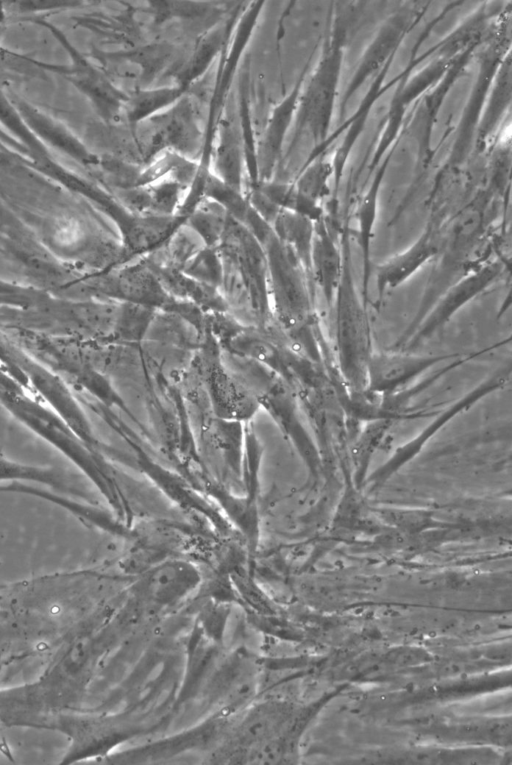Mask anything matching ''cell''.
Masks as SVG:
<instances>
[{
  "mask_svg": "<svg viewBox=\"0 0 512 765\" xmlns=\"http://www.w3.org/2000/svg\"><path fill=\"white\" fill-rule=\"evenodd\" d=\"M273 319L284 333L318 320L314 284L294 252L272 231L261 242Z\"/></svg>",
  "mask_w": 512,
  "mask_h": 765,
  "instance_id": "1",
  "label": "cell"
},
{
  "mask_svg": "<svg viewBox=\"0 0 512 765\" xmlns=\"http://www.w3.org/2000/svg\"><path fill=\"white\" fill-rule=\"evenodd\" d=\"M343 270L333 306L335 344L342 368L353 378L361 377L372 354V333L368 307L357 287L347 225L341 230Z\"/></svg>",
  "mask_w": 512,
  "mask_h": 765,
  "instance_id": "2",
  "label": "cell"
},
{
  "mask_svg": "<svg viewBox=\"0 0 512 765\" xmlns=\"http://www.w3.org/2000/svg\"><path fill=\"white\" fill-rule=\"evenodd\" d=\"M196 373L214 417L245 423L260 406L252 392L222 359V351L209 327L196 350Z\"/></svg>",
  "mask_w": 512,
  "mask_h": 765,
  "instance_id": "3",
  "label": "cell"
},
{
  "mask_svg": "<svg viewBox=\"0 0 512 765\" xmlns=\"http://www.w3.org/2000/svg\"><path fill=\"white\" fill-rule=\"evenodd\" d=\"M509 271V259L498 253L470 270L437 299L400 349L410 350L438 334L469 302L484 293Z\"/></svg>",
  "mask_w": 512,
  "mask_h": 765,
  "instance_id": "4",
  "label": "cell"
},
{
  "mask_svg": "<svg viewBox=\"0 0 512 765\" xmlns=\"http://www.w3.org/2000/svg\"><path fill=\"white\" fill-rule=\"evenodd\" d=\"M143 123L151 125L149 140L143 144L144 163L164 151L198 161L203 146V127L194 102L188 95Z\"/></svg>",
  "mask_w": 512,
  "mask_h": 765,
  "instance_id": "5",
  "label": "cell"
},
{
  "mask_svg": "<svg viewBox=\"0 0 512 765\" xmlns=\"http://www.w3.org/2000/svg\"><path fill=\"white\" fill-rule=\"evenodd\" d=\"M201 582V573L193 563L181 558H168L141 572L132 585V592L148 606L163 610L186 600Z\"/></svg>",
  "mask_w": 512,
  "mask_h": 765,
  "instance_id": "6",
  "label": "cell"
},
{
  "mask_svg": "<svg viewBox=\"0 0 512 765\" xmlns=\"http://www.w3.org/2000/svg\"><path fill=\"white\" fill-rule=\"evenodd\" d=\"M447 225L434 218L422 234L406 249L376 267L379 301L387 290L394 289L420 271L438 254Z\"/></svg>",
  "mask_w": 512,
  "mask_h": 765,
  "instance_id": "7",
  "label": "cell"
},
{
  "mask_svg": "<svg viewBox=\"0 0 512 765\" xmlns=\"http://www.w3.org/2000/svg\"><path fill=\"white\" fill-rule=\"evenodd\" d=\"M343 270V250L340 239H335L325 216L315 222L311 251V275L315 289L319 288L329 310Z\"/></svg>",
  "mask_w": 512,
  "mask_h": 765,
  "instance_id": "8",
  "label": "cell"
},
{
  "mask_svg": "<svg viewBox=\"0 0 512 765\" xmlns=\"http://www.w3.org/2000/svg\"><path fill=\"white\" fill-rule=\"evenodd\" d=\"M301 85L302 79L276 105L268 118L260 142L257 144L259 182L273 180L284 139L299 104Z\"/></svg>",
  "mask_w": 512,
  "mask_h": 765,
  "instance_id": "9",
  "label": "cell"
},
{
  "mask_svg": "<svg viewBox=\"0 0 512 765\" xmlns=\"http://www.w3.org/2000/svg\"><path fill=\"white\" fill-rule=\"evenodd\" d=\"M238 14L239 11H236L225 24L212 27L199 38L187 60L176 66L173 72L174 84L188 91L207 72L220 56L233 31Z\"/></svg>",
  "mask_w": 512,
  "mask_h": 765,
  "instance_id": "10",
  "label": "cell"
},
{
  "mask_svg": "<svg viewBox=\"0 0 512 765\" xmlns=\"http://www.w3.org/2000/svg\"><path fill=\"white\" fill-rule=\"evenodd\" d=\"M211 171L224 183L245 193V161L242 142L234 126L222 119L216 134Z\"/></svg>",
  "mask_w": 512,
  "mask_h": 765,
  "instance_id": "11",
  "label": "cell"
},
{
  "mask_svg": "<svg viewBox=\"0 0 512 765\" xmlns=\"http://www.w3.org/2000/svg\"><path fill=\"white\" fill-rule=\"evenodd\" d=\"M437 355L424 356L402 352H387L371 354L366 371L369 372L373 385L388 387L397 384L431 365L454 356Z\"/></svg>",
  "mask_w": 512,
  "mask_h": 765,
  "instance_id": "12",
  "label": "cell"
},
{
  "mask_svg": "<svg viewBox=\"0 0 512 765\" xmlns=\"http://www.w3.org/2000/svg\"><path fill=\"white\" fill-rule=\"evenodd\" d=\"M183 87L172 84L167 86L136 89L129 94L124 109L126 120L133 127L166 111L187 95Z\"/></svg>",
  "mask_w": 512,
  "mask_h": 765,
  "instance_id": "13",
  "label": "cell"
},
{
  "mask_svg": "<svg viewBox=\"0 0 512 765\" xmlns=\"http://www.w3.org/2000/svg\"><path fill=\"white\" fill-rule=\"evenodd\" d=\"M271 226L276 236L294 252L312 280L311 251L315 222L302 215L280 209Z\"/></svg>",
  "mask_w": 512,
  "mask_h": 765,
  "instance_id": "14",
  "label": "cell"
},
{
  "mask_svg": "<svg viewBox=\"0 0 512 765\" xmlns=\"http://www.w3.org/2000/svg\"><path fill=\"white\" fill-rule=\"evenodd\" d=\"M257 187L279 209L302 215L313 222L322 219L324 210L321 203L300 192L293 182L264 181Z\"/></svg>",
  "mask_w": 512,
  "mask_h": 765,
  "instance_id": "15",
  "label": "cell"
},
{
  "mask_svg": "<svg viewBox=\"0 0 512 765\" xmlns=\"http://www.w3.org/2000/svg\"><path fill=\"white\" fill-rule=\"evenodd\" d=\"M239 116L240 138L243 147L246 177L249 188L259 183L257 142L254 137L250 111V93L248 72L242 73L239 78Z\"/></svg>",
  "mask_w": 512,
  "mask_h": 765,
  "instance_id": "16",
  "label": "cell"
},
{
  "mask_svg": "<svg viewBox=\"0 0 512 765\" xmlns=\"http://www.w3.org/2000/svg\"><path fill=\"white\" fill-rule=\"evenodd\" d=\"M6 481H31L68 491V482L54 468L21 463L0 455V482Z\"/></svg>",
  "mask_w": 512,
  "mask_h": 765,
  "instance_id": "17",
  "label": "cell"
},
{
  "mask_svg": "<svg viewBox=\"0 0 512 765\" xmlns=\"http://www.w3.org/2000/svg\"><path fill=\"white\" fill-rule=\"evenodd\" d=\"M334 168L322 159L306 167L293 182L296 188L309 198L321 203L329 194V181Z\"/></svg>",
  "mask_w": 512,
  "mask_h": 765,
  "instance_id": "18",
  "label": "cell"
}]
</instances>
